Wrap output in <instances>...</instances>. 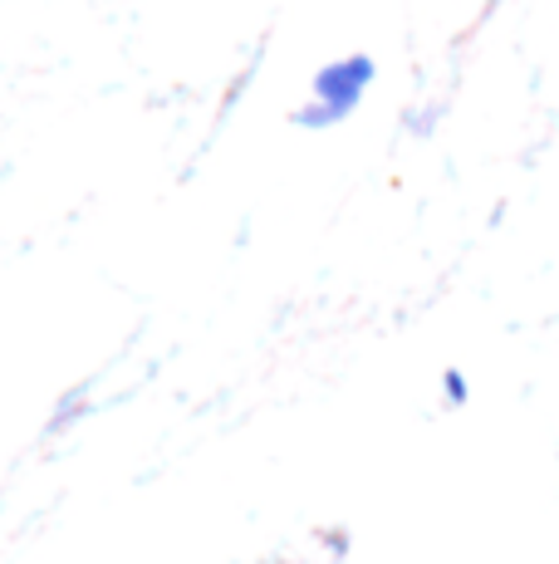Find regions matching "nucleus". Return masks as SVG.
<instances>
[{
    "mask_svg": "<svg viewBox=\"0 0 559 564\" xmlns=\"http://www.w3.org/2000/svg\"><path fill=\"white\" fill-rule=\"evenodd\" d=\"M447 398L451 403H467V378L461 373H447Z\"/></svg>",
    "mask_w": 559,
    "mask_h": 564,
    "instance_id": "obj_1",
    "label": "nucleus"
}]
</instances>
